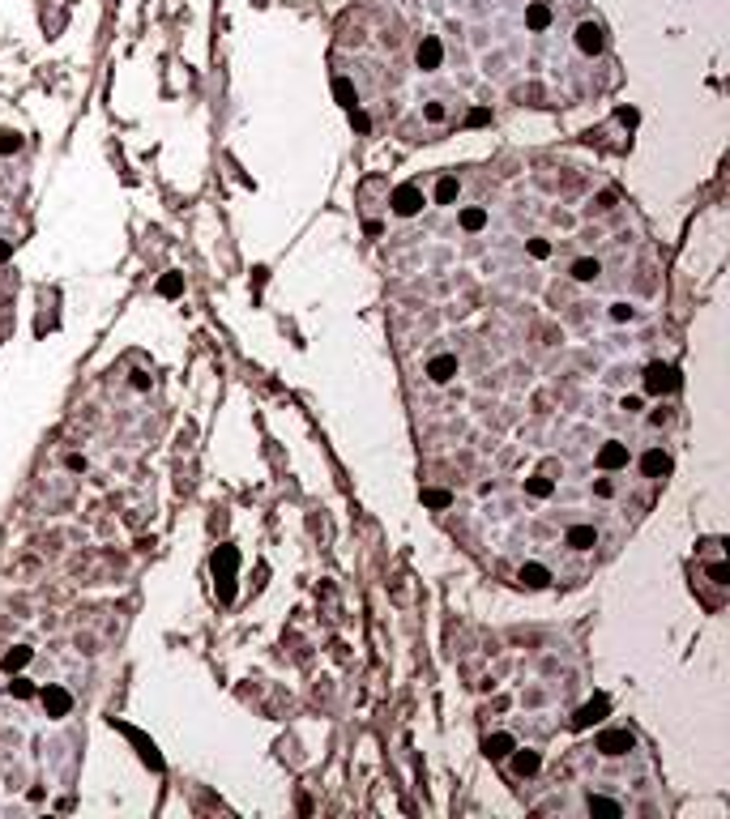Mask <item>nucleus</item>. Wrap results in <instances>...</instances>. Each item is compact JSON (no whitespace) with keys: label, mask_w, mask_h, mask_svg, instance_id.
Masks as SVG:
<instances>
[{"label":"nucleus","mask_w":730,"mask_h":819,"mask_svg":"<svg viewBox=\"0 0 730 819\" xmlns=\"http://www.w3.org/2000/svg\"><path fill=\"white\" fill-rule=\"evenodd\" d=\"M414 64H419L423 73L444 68V43H440V34H423V38H419V47H414Z\"/></svg>","instance_id":"obj_1"},{"label":"nucleus","mask_w":730,"mask_h":819,"mask_svg":"<svg viewBox=\"0 0 730 819\" xmlns=\"http://www.w3.org/2000/svg\"><path fill=\"white\" fill-rule=\"evenodd\" d=\"M645 389L658 393V397H662V393H675V389H679V372H675L671 363H650V367H645Z\"/></svg>","instance_id":"obj_2"},{"label":"nucleus","mask_w":730,"mask_h":819,"mask_svg":"<svg viewBox=\"0 0 730 819\" xmlns=\"http://www.w3.org/2000/svg\"><path fill=\"white\" fill-rule=\"evenodd\" d=\"M577 47H581V56H603V47H607L603 26L598 21H581L577 26Z\"/></svg>","instance_id":"obj_3"},{"label":"nucleus","mask_w":730,"mask_h":819,"mask_svg":"<svg viewBox=\"0 0 730 819\" xmlns=\"http://www.w3.org/2000/svg\"><path fill=\"white\" fill-rule=\"evenodd\" d=\"M423 205H427V201H423V192H419L414 184H402V188L393 192V214H402V218H414Z\"/></svg>","instance_id":"obj_4"},{"label":"nucleus","mask_w":730,"mask_h":819,"mask_svg":"<svg viewBox=\"0 0 730 819\" xmlns=\"http://www.w3.org/2000/svg\"><path fill=\"white\" fill-rule=\"evenodd\" d=\"M607 713H611V700H607V696H594V700H585V704L577 709L573 726H577V730H590V726H594V721H603Z\"/></svg>","instance_id":"obj_5"},{"label":"nucleus","mask_w":730,"mask_h":819,"mask_svg":"<svg viewBox=\"0 0 730 819\" xmlns=\"http://www.w3.org/2000/svg\"><path fill=\"white\" fill-rule=\"evenodd\" d=\"M551 21H556V9H551L547 0H534V4H526V30L543 34V30H551Z\"/></svg>","instance_id":"obj_6"},{"label":"nucleus","mask_w":730,"mask_h":819,"mask_svg":"<svg viewBox=\"0 0 730 819\" xmlns=\"http://www.w3.org/2000/svg\"><path fill=\"white\" fill-rule=\"evenodd\" d=\"M598 751L603 756H628L632 751V734L628 730H603L598 734Z\"/></svg>","instance_id":"obj_7"},{"label":"nucleus","mask_w":730,"mask_h":819,"mask_svg":"<svg viewBox=\"0 0 730 819\" xmlns=\"http://www.w3.org/2000/svg\"><path fill=\"white\" fill-rule=\"evenodd\" d=\"M38 696H43V709H47V717H68V709H73V696H68L64 687H43Z\"/></svg>","instance_id":"obj_8"},{"label":"nucleus","mask_w":730,"mask_h":819,"mask_svg":"<svg viewBox=\"0 0 730 819\" xmlns=\"http://www.w3.org/2000/svg\"><path fill=\"white\" fill-rule=\"evenodd\" d=\"M598 465H603V469H624V465H628V444H620V439L603 444V448H598Z\"/></svg>","instance_id":"obj_9"},{"label":"nucleus","mask_w":730,"mask_h":819,"mask_svg":"<svg viewBox=\"0 0 730 819\" xmlns=\"http://www.w3.org/2000/svg\"><path fill=\"white\" fill-rule=\"evenodd\" d=\"M120 730H124V734H128V739L137 743V751H141V760H145V764H150L154 773H162V756L154 751V743H150V739H145L141 730H132V726H120Z\"/></svg>","instance_id":"obj_10"},{"label":"nucleus","mask_w":730,"mask_h":819,"mask_svg":"<svg viewBox=\"0 0 730 819\" xmlns=\"http://www.w3.org/2000/svg\"><path fill=\"white\" fill-rule=\"evenodd\" d=\"M427 376H432L436 385H449V380L457 376V359H453V355H436V359L427 363Z\"/></svg>","instance_id":"obj_11"},{"label":"nucleus","mask_w":730,"mask_h":819,"mask_svg":"<svg viewBox=\"0 0 730 819\" xmlns=\"http://www.w3.org/2000/svg\"><path fill=\"white\" fill-rule=\"evenodd\" d=\"M641 469H645L650 478H667V474H671V457H667L662 448H654V452L641 457Z\"/></svg>","instance_id":"obj_12"},{"label":"nucleus","mask_w":730,"mask_h":819,"mask_svg":"<svg viewBox=\"0 0 730 819\" xmlns=\"http://www.w3.org/2000/svg\"><path fill=\"white\" fill-rule=\"evenodd\" d=\"M509 756H513V773H517V777H534V773H538V764H543V760H538V751H530V747H526V751H517V747H513Z\"/></svg>","instance_id":"obj_13"},{"label":"nucleus","mask_w":730,"mask_h":819,"mask_svg":"<svg viewBox=\"0 0 730 819\" xmlns=\"http://www.w3.org/2000/svg\"><path fill=\"white\" fill-rule=\"evenodd\" d=\"M564 542H568L573 551H590V546L598 542V533H594V525H573V529L564 533Z\"/></svg>","instance_id":"obj_14"},{"label":"nucleus","mask_w":730,"mask_h":819,"mask_svg":"<svg viewBox=\"0 0 730 819\" xmlns=\"http://www.w3.org/2000/svg\"><path fill=\"white\" fill-rule=\"evenodd\" d=\"M235 563H239V551H235V546H218V555H214V572H218V580H231Z\"/></svg>","instance_id":"obj_15"},{"label":"nucleus","mask_w":730,"mask_h":819,"mask_svg":"<svg viewBox=\"0 0 730 819\" xmlns=\"http://www.w3.org/2000/svg\"><path fill=\"white\" fill-rule=\"evenodd\" d=\"M513 747H517V739H513V734H491V739L483 743V751H487L491 760H504V756H509Z\"/></svg>","instance_id":"obj_16"},{"label":"nucleus","mask_w":730,"mask_h":819,"mask_svg":"<svg viewBox=\"0 0 730 819\" xmlns=\"http://www.w3.org/2000/svg\"><path fill=\"white\" fill-rule=\"evenodd\" d=\"M517 576H521V585H530V589H543V585L551 580V572H547L543 563H526V568H521Z\"/></svg>","instance_id":"obj_17"},{"label":"nucleus","mask_w":730,"mask_h":819,"mask_svg":"<svg viewBox=\"0 0 730 819\" xmlns=\"http://www.w3.org/2000/svg\"><path fill=\"white\" fill-rule=\"evenodd\" d=\"M598 273H603V265H598L594 256H581V261H573V278H577V282H594Z\"/></svg>","instance_id":"obj_18"},{"label":"nucleus","mask_w":730,"mask_h":819,"mask_svg":"<svg viewBox=\"0 0 730 819\" xmlns=\"http://www.w3.org/2000/svg\"><path fill=\"white\" fill-rule=\"evenodd\" d=\"M26 662H30V649H26V645H17V649H9V653H4L0 670H4V674H17V670H21Z\"/></svg>","instance_id":"obj_19"},{"label":"nucleus","mask_w":730,"mask_h":819,"mask_svg":"<svg viewBox=\"0 0 730 819\" xmlns=\"http://www.w3.org/2000/svg\"><path fill=\"white\" fill-rule=\"evenodd\" d=\"M483 226H487V209H479V205L462 209V231H483Z\"/></svg>","instance_id":"obj_20"},{"label":"nucleus","mask_w":730,"mask_h":819,"mask_svg":"<svg viewBox=\"0 0 730 819\" xmlns=\"http://www.w3.org/2000/svg\"><path fill=\"white\" fill-rule=\"evenodd\" d=\"M158 295H162V299H175V295H184V273H167V278L158 282Z\"/></svg>","instance_id":"obj_21"},{"label":"nucleus","mask_w":730,"mask_h":819,"mask_svg":"<svg viewBox=\"0 0 730 819\" xmlns=\"http://www.w3.org/2000/svg\"><path fill=\"white\" fill-rule=\"evenodd\" d=\"M526 491H530L534 499H547V495L556 491V482H551V478H543V474H534V478H526Z\"/></svg>","instance_id":"obj_22"},{"label":"nucleus","mask_w":730,"mask_h":819,"mask_svg":"<svg viewBox=\"0 0 730 819\" xmlns=\"http://www.w3.org/2000/svg\"><path fill=\"white\" fill-rule=\"evenodd\" d=\"M423 120H427V124H444V120H449V107H444L440 98H432V103H423Z\"/></svg>","instance_id":"obj_23"},{"label":"nucleus","mask_w":730,"mask_h":819,"mask_svg":"<svg viewBox=\"0 0 730 819\" xmlns=\"http://www.w3.org/2000/svg\"><path fill=\"white\" fill-rule=\"evenodd\" d=\"M590 811H603V815H624V807L615 798H603V794H590Z\"/></svg>","instance_id":"obj_24"},{"label":"nucleus","mask_w":730,"mask_h":819,"mask_svg":"<svg viewBox=\"0 0 730 819\" xmlns=\"http://www.w3.org/2000/svg\"><path fill=\"white\" fill-rule=\"evenodd\" d=\"M436 201H440V205H453V201H457V179L444 175V179L436 184Z\"/></svg>","instance_id":"obj_25"},{"label":"nucleus","mask_w":730,"mask_h":819,"mask_svg":"<svg viewBox=\"0 0 730 819\" xmlns=\"http://www.w3.org/2000/svg\"><path fill=\"white\" fill-rule=\"evenodd\" d=\"M423 504H427V508H449V504H453V495H449V491H440V486H427V491H423Z\"/></svg>","instance_id":"obj_26"},{"label":"nucleus","mask_w":730,"mask_h":819,"mask_svg":"<svg viewBox=\"0 0 730 819\" xmlns=\"http://www.w3.org/2000/svg\"><path fill=\"white\" fill-rule=\"evenodd\" d=\"M9 692H13L17 700H30V696H34V683H30V679H13V683H9Z\"/></svg>","instance_id":"obj_27"},{"label":"nucleus","mask_w":730,"mask_h":819,"mask_svg":"<svg viewBox=\"0 0 730 819\" xmlns=\"http://www.w3.org/2000/svg\"><path fill=\"white\" fill-rule=\"evenodd\" d=\"M17 150H21V137L4 128V132H0V154H17Z\"/></svg>","instance_id":"obj_28"},{"label":"nucleus","mask_w":730,"mask_h":819,"mask_svg":"<svg viewBox=\"0 0 730 819\" xmlns=\"http://www.w3.org/2000/svg\"><path fill=\"white\" fill-rule=\"evenodd\" d=\"M530 256L547 261V256H551V244H547V239H530Z\"/></svg>","instance_id":"obj_29"},{"label":"nucleus","mask_w":730,"mask_h":819,"mask_svg":"<svg viewBox=\"0 0 730 819\" xmlns=\"http://www.w3.org/2000/svg\"><path fill=\"white\" fill-rule=\"evenodd\" d=\"M594 495H598V499H611V495H615V482H611V478H598V482H594Z\"/></svg>","instance_id":"obj_30"},{"label":"nucleus","mask_w":730,"mask_h":819,"mask_svg":"<svg viewBox=\"0 0 730 819\" xmlns=\"http://www.w3.org/2000/svg\"><path fill=\"white\" fill-rule=\"evenodd\" d=\"M709 580H714V585H726V580H730V568H726V563H714V568H709Z\"/></svg>","instance_id":"obj_31"},{"label":"nucleus","mask_w":730,"mask_h":819,"mask_svg":"<svg viewBox=\"0 0 730 819\" xmlns=\"http://www.w3.org/2000/svg\"><path fill=\"white\" fill-rule=\"evenodd\" d=\"M466 120H470V124H487V120H491V111H487V107H474Z\"/></svg>","instance_id":"obj_32"},{"label":"nucleus","mask_w":730,"mask_h":819,"mask_svg":"<svg viewBox=\"0 0 730 819\" xmlns=\"http://www.w3.org/2000/svg\"><path fill=\"white\" fill-rule=\"evenodd\" d=\"M611 316H615V320H632V308H628V303H615Z\"/></svg>","instance_id":"obj_33"},{"label":"nucleus","mask_w":730,"mask_h":819,"mask_svg":"<svg viewBox=\"0 0 730 819\" xmlns=\"http://www.w3.org/2000/svg\"><path fill=\"white\" fill-rule=\"evenodd\" d=\"M641 406H645L641 397H624V410H628V414H637V410H641Z\"/></svg>","instance_id":"obj_34"},{"label":"nucleus","mask_w":730,"mask_h":819,"mask_svg":"<svg viewBox=\"0 0 730 819\" xmlns=\"http://www.w3.org/2000/svg\"><path fill=\"white\" fill-rule=\"evenodd\" d=\"M4 256H9V244H4V239H0V261H4Z\"/></svg>","instance_id":"obj_35"}]
</instances>
